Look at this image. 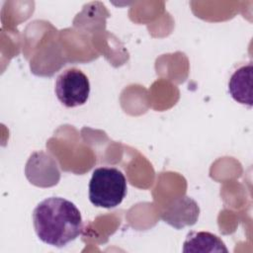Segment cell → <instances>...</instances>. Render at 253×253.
Masks as SVG:
<instances>
[{
  "mask_svg": "<svg viewBox=\"0 0 253 253\" xmlns=\"http://www.w3.org/2000/svg\"><path fill=\"white\" fill-rule=\"evenodd\" d=\"M183 252H224L227 253L224 242L215 234L207 231H191L183 243Z\"/></svg>",
  "mask_w": 253,
  "mask_h": 253,
  "instance_id": "cell-7",
  "label": "cell"
},
{
  "mask_svg": "<svg viewBox=\"0 0 253 253\" xmlns=\"http://www.w3.org/2000/svg\"><path fill=\"white\" fill-rule=\"evenodd\" d=\"M54 92L58 101L67 108L84 105L90 95V82L78 68H68L55 80Z\"/></svg>",
  "mask_w": 253,
  "mask_h": 253,
  "instance_id": "cell-3",
  "label": "cell"
},
{
  "mask_svg": "<svg viewBox=\"0 0 253 253\" xmlns=\"http://www.w3.org/2000/svg\"><path fill=\"white\" fill-rule=\"evenodd\" d=\"M126 179L115 167L96 168L89 183V200L97 208L112 209L119 206L126 195Z\"/></svg>",
  "mask_w": 253,
  "mask_h": 253,
  "instance_id": "cell-2",
  "label": "cell"
},
{
  "mask_svg": "<svg viewBox=\"0 0 253 253\" xmlns=\"http://www.w3.org/2000/svg\"><path fill=\"white\" fill-rule=\"evenodd\" d=\"M200 208L195 200L188 196L173 200L161 213L163 221L176 229L194 225L199 218Z\"/></svg>",
  "mask_w": 253,
  "mask_h": 253,
  "instance_id": "cell-4",
  "label": "cell"
},
{
  "mask_svg": "<svg viewBox=\"0 0 253 253\" xmlns=\"http://www.w3.org/2000/svg\"><path fill=\"white\" fill-rule=\"evenodd\" d=\"M33 223L40 240L63 247L83 232V220L77 207L61 197L42 201L33 211Z\"/></svg>",
  "mask_w": 253,
  "mask_h": 253,
  "instance_id": "cell-1",
  "label": "cell"
},
{
  "mask_svg": "<svg viewBox=\"0 0 253 253\" xmlns=\"http://www.w3.org/2000/svg\"><path fill=\"white\" fill-rule=\"evenodd\" d=\"M228 91L238 103L252 106V63L239 67L231 75L228 82Z\"/></svg>",
  "mask_w": 253,
  "mask_h": 253,
  "instance_id": "cell-6",
  "label": "cell"
},
{
  "mask_svg": "<svg viewBox=\"0 0 253 253\" xmlns=\"http://www.w3.org/2000/svg\"><path fill=\"white\" fill-rule=\"evenodd\" d=\"M26 176L34 184L40 173H42V187L56 185L60 179V173L56 162L48 154L42 151L35 152L29 158L26 165Z\"/></svg>",
  "mask_w": 253,
  "mask_h": 253,
  "instance_id": "cell-5",
  "label": "cell"
}]
</instances>
